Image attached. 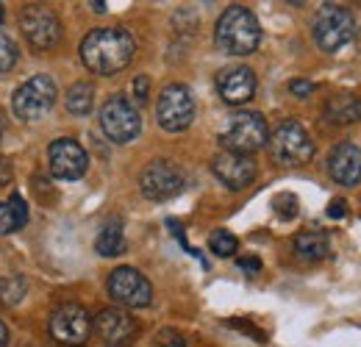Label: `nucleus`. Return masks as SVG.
<instances>
[{"instance_id": "a878e982", "label": "nucleus", "mask_w": 361, "mask_h": 347, "mask_svg": "<svg viewBox=\"0 0 361 347\" xmlns=\"http://www.w3.org/2000/svg\"><path fill=\"white\" fill-rule=\"evenodd\" d=\"M275 212H278V217L283 219H292L295 214H298V197L295 195H289V192H283V195H278L275 197Z\"/></svg>"}, {"instance_id": "5701e85b", "label": "nucleus", "mask_w": 361, "mask_h": 347, "mask_svg": "<svg viewBox=\"0 0 361 347\" xmlns=\"http://www.w3.org/2000/svg\"><path fill=\"white\" fill-rule=\"evenodd\" d=\"M28 292V281L23 275H6L0 281V300L6 305H17Z\"/></svg>"}, {"instance_id": "dca6fc26", "label": "nucleus", "mask_w": 361, "mask_h": 347, "mask_svg": "<svg viewBox=\"0 0 361 347\" xmlns=\"http://www.w3.org/2000/svg\"><path fill=\"white\" fill-rule=\"evenodd\" d=\"M217 92L231 106H242L256 95V75L250 67H226L217 75Z\"/></svg>"}, {"instance_id": "f3484780", "label": "nucleus", "mask_w": 361, "mask_h": 347, "mask_svg": "<svg viewBox=\"0 0 361 347\" xmlns=\"http://www.w3.org/2000/svg\"><path fill=\"white\" fill-rule=\"evenodd\" d=\"M328 173L342 186H356L361 181V150L353 142H339L328 156Z\"/></svg>"}, {"instance_id": "2eb2a0df", "label": "nucleus", "mask_w": 361, "mask_h": 347, "mask_svg": "<svg viewBox=\"0 0 361 347\" xmlns=\"http://www.w3.org/2000/svg\"><path fill=\"white\" fill-rule=\"evenodd\" d=\"M212 170L228 189H245L256 181V162L242 153H228V150L217 153L212 159Z\"/></svg>"}, {"instance_id": "c85d7f7f", "label": "nucleus", "mask_w": 361, "mask_h": 347, "mask_svg": "<svg viewBox=\"0 0 361 347\" xmlns=\"http://www.w3.org/2000/svg\"><path fill=\"white\" fill-rule=\"evenodd\" d=\"M289 89H292V95H298V97H309V95L314 92V84H312V81H292Z\"/></svg>"}, {"instance_id": "473e14b6", "label": "nucleus", "mask_w": 361, "mask_h": 347, "mask_svg": "<svg viewBox=\"0 0 361 347\" xmlns=\"http://www.w3.org/2000/svg\"><path fill=\"white\" fill-rule=\"evenodd\" d=\"M8 345V328L3 325V319H0V347Z\"/></svg>"}, {"instance_id": "aec40b11", "label": "nucleus", "mask_w": 361, "mask_h": 347, "mask_svg": "<svg viewBox=\"0 0 361 347\" xmlns=\"http://www.w3.org/2000/svg\"><path fill=\"white\" fill-rule=\"evenodd\" d=\"M295 253L303 261H322L331 253V242L319 231H303L295 236Z\"/></svg>"}, {"instance_id": "6e6552de", "label": "nucleus", "mask_w": 361, "mask_h": 347, "mask_svg": "<svg viewBox=\"0 0 361 347\" xmlns=\"http://www.w3.org/2000/svg\"><path fill=\"white\" fill-rule=\"evenodd\" d=\"M156 120L164 130H186L195 120V97L183 84H170L161 89L156 103Z\"/></svg>"}, {"instance_id": "4be33fe9", "label": "nucleus", "mask_w": 361, "mask_h": 347, "mask_svg": "<svg viewBox=\"0 0 361 347\" xmlns=\"http://www.w3.org/2000/svg\"><path fill=\"white\" fill-rule=\"evenodd\" d=\"M64 103H67V111H70V114L87 117L92 111V106H94V87H92L90 81L73 84L70 92H67V97H64Z\"/></svg>"}, {"instance_id": "7c9ffc66", "label": "nucleus", "mask_w": 361, "mask_h": 347, "mask_svg": "<svg viewBox=\"0 0 361 347\" xmlns=\"http://www.w3.org/2000/svg\"><path fill=\"white\" fill-rule=\"evenodd\" d=\"M11 178H14L11 164H8L6 159H0V189H3V186H8V183H11Z\"/></svg>"}, {"instance_id": "423d86ee", "label": "nucleus", "mask_w": 361, "mask_h": 347, "mask_svg": "<svg viewBox=\"0 0 361 347\" xmlns=\"http://www.w3.org/2000/svg\"><path fill=\"white\" fill-rule=\"evenodd\" d=\"M56 106V81L50 75H34L14 92L11 109L23 123H39Z\"/></svg>"}, {"instance_id": "f257e3e1", "label": "nucleus", "mask_w": 361, "mask_h": 347, "mask_svg": "<svg viewBox=\"0 0 361 347\" xmlns=\"http://www.w3.org/2000/svg\"><path fill=\"white\" fill-rule=\"evenodd\" d=\"M136 42L126 28H94L81 42V59L97 75H114L131 64Z\"/></svg>"}, {"instance_id": "39448f33", "label": "nucleus", "mask_w": 361, "mask_h": 347, "mask_svg": "<svg viewBox=\"0 0 361 347\" xmlns=\"http://www.w3.org/2000/svg\"><path fill=\"white\" fill-rule=\"evenodd\" d=\"M270 139L267 120L259 111H239L228 120V126L220 133V142L228 153H242L250 156L256 150H262Z\"/></svg>"}, {"instance_id": "a211bd4d", "label": "nucleus", "mask_w": 361, "mask_h": 347, "mask_svg": "<svg viewBox=\"0 0 361 347\" xmlns=\"http://www.w3.org/2000/svg\"><path fill=\"white\" fill-rule=\"evenodd\" d=\"M325 117L334 126H350L361 120V97L353 92H339L325 103Z\"/></svg>"}, {"instance_id": "bb28decb", "label": "nucleus", "mask_w": 361, "mask_h": 347, "mask_svg": "<svg viewBox=\"0 0 361 347\" xmlns=\"http://www.w3.org/2000/svg\"><path fill=\"white\" fill-rule=\"evenodd\" d=\"M153 345L156 347H186V339H183V334L176 331V328H161V331L156 334Z\"/></svg>"}, {"instance_id": "0eeeda50", "label": "nucleus", "mask_w": 361, "mask_h": 347, "mask_svg": "<svg viewBox=\"0 0 361 347\" xmlns=\"http://www.w3.org/2000/svg\"><path fill=\"white\" fill-rule=\"evenodd\" d=\"M100 128H103V133L111 142L128 145V142H134L136 136H139V130H142V117H139L136 106L128 97L111 95L103 103V109H100Z\"/></svg>"}, {"instance_id": "393cba45", "label": "nucleus", "mask_w": 361, "mask_h": 347, "mask_svg": "<svg viewBox=\"0 0 361 347\" xmlns=\"http://www.w3.org/2000/svg\"><path fill=\"white\" fill-rule=\"evenodd\" d=\"M17 56H20V50H17L14 39L0 31V73H11L17 64Z\"/></svg>"}, {"instance_id": "1a4fd4ad", "label": "nucleus", "mask_w": 361, "mask_h": 347, "mask_svg": "<svg viewBox=\"0 0 361 347\" xmlns=\"http://www.w3.org/2000/svg\"><path fill=\"white\" fill-rule=\"evenodd\" d=\"M90 334L92 319L84 305L64 303L50 314V336H53V342H59L64 347H78L90 339Z\"/></svg>"}, {"instance_id": "c756f323", "label": "nucleus", "mask_w": 361, "mask_h": 347, "mask_svg": "<svg viewBox=\"0 0 361 347\" xmlns=\"http://www.w3.org/2000/svg\"><path fill=\"white\" fill-rule=\"evenodd\" d=\"M345 209H348V203L336 197V200H331V206H328V217L342 219V217H345Z\"/></svg>"}, {"instance_id": "72a5a7b5", "label": "nucleus", "mask_w": 361, "mask_h": 347, "mask_svg": "<svg viewBox=\"0 0 361 347\" xmlns=\"http://www.w3.org/2000/svg\"><path fill=\"white\" fill-rule=\"evenodd\" d=\"M3 130H6V114L0 111V136H3Z\"/></svg>"}, {"instance_id": "ddd939ff", "label": "nucleus", "mask_w": 361, "mask_h": 347, "mask_svg": "<svg viewBox=\"0 0 361 347\" xmlns=\"http://www.w3.org/2000/svg\"><path fill=\"white\" fill-rule=\"evenodd\" d=\"M92 325L106 347H131L139 336L136 319L123 308H103Z\"/></svg>"}, {"instance_id": "6ab92c4d", "label": "nucleus", "mask_w": 361, "mask_h": 347, "mask_svg": "<svg viewBox=\"0 0 361 347\" xmlns=\"http://www.w3.org/2000/svg\"><path fill=\"white\" fill-rule=\"evenodd\" d=\"M94 250L106 259H114V256L126 253V233H123V222L117 217H111L100 228V233L94 239Z\"/></svg>"}, {"instance_id": "2f4dec72", "label": "nucleus", "mask_w": 361, "mask_h": 347, "mask_svg": "<svg viewBox=\"0 0 361 347\" xmlns=\"http://www.w3.org/2000/svg\"><path fill=\"white\" fill-rule=\"evenodd\" d=\"M239 269H245V272L256 275V272L262 269V261H259V259H239Z\"/></svg>"}, {"instance_id": "7ed1b4c3", "label": "nucleus", "mask_w": 361, "mask_h": 347, "mask_svg": "<svg viewBox=\"0 0 361 347\" xmlns=\"http://www.w3.org/2000/svg\"><path fill=\"white\" fill-rule=\"evenodd\" d=\"M356 17L350 8L325 3L314 17V42L325 53H339L356 39Z\"/></svg>"}, {"instance_id": "cd10ccee", "label": "nucleus", "mask_w": 361, "mask_h": 347, "mask_svg": "<svg viewBox=\"0 0 361 347\" xmlns=\"http://www.w3.org/2000/svg\"><path fill=\"white\" fill-rule=\"evenodd\" d=\"M147 92H150V81H147V75H136L134 97L139 100V103H145V100H147Z\"/></svg>"}, {"instance_id": "f704fd0d", "label": "nucleus", "mask_w": 361, "mask_h": 347, "mask_svg": "<svg viewBox=\"0 0 361 347\" xmlns=\"http://www.w3.org/2000/svg\"><path fill=\"white\" fill-rule=\"evenodd\" d=\"M0 20H3V6H0Z\"/></svg>"}, {"instance_id": "9b49d317", "label": "nucleus", "mask_w": 361, "mask_h": 347, "mask_svg": "<svg viewBox=\"0 0 361 347\" xmlns=\"http://www.w3.org/2000/svg\"><path fill=\"white\" fill-rule=\"evenodd\" d=\"M139 189L147 200H170L183 189V175L170 162H150L139 175Z\"/></svg>"}, {"instance_id": "c9c22d12", "label": "nucleus", "mask_w": 361, "mask_h": 347, "mask_svg": "<svg viewBox=\"0 0 361 347\" xmlns=\"http://www.w3.org/2000/svg\"><path fill=\"white\" fill-rule=\"evenodd\" d=\"M359 47H361V37H359Z\"/></svg>"}, {"instance_id": "20e7f679", "label": "nucleus", "mask_w": 361, "mask_h": 347, "mask_svg": "<svg viewBox=\"0 0 361 347\" xmlns=\"http://www.w3.org/2000/svg\"><path fill=\"white\" fill-rule=\"evenodd\" d=\"M267 145H270L272 162H278L283 167H300V164L312 162V156H314V142L298 120H283L272 130Z\"/></svg>"}, {"instance_id": "412c9836", "label": "nucleus", "mask_w": 361, "mask_h": 347, "mask_svg": "<svg viewBox=\"0 0 361 347\" xmlns=\"http://www.w3.org/2000/svg\"><path fill=\"white\" fill-rule=\"evenodd\" d=\"M28 222V209L23 203V197L11 195L8 200L0 203V236H8L14 231H20Z\"/></svg>"}, {"instance_id": "f8f14e48", "label": "nucleus", "mask_w": 361, "mask_h": 347, "mask_svg": "<svg viewBox=\"0 0 361 347\" xmlns=\"http://www.w3.org/2000/svg\"><path fill=\"white\" fill-rule=\"evenodd\" d=\"M20 28L28 44L37 50H50L61 37V23L45 6H25L20 14Z\"/></svg>"}, {"instance_id": "9d476101", "label": "nucleus", "mask_w": 361, "mask_h": 347, "mask_svg": "<svg viewBox=\"0 0 361 347\" xmlns=\"http://www.w3.org/2000/svg\"><path fill=\"white\" fill-rule=\"evenodd\" d=\"M109 295H111V300H117L120 305L145 308L153 300V286L134 267H117L109 275Z\"/></svg>"}, {"instance_id": "f03ea898", "label": "nucleus", "mask_w": 361, "mask_h": 347, "mask_svg": "<svg viewBox=\"0 0 361 347\" xmlns=\"http://www.w3.org/2000/svg\"><path fill=\"white\" fill-rule=\"evenodd\" d=\"M214 42L228 56H250L262 44V25L245 6H228L217 20Z\"/></svg>"}, {"instance_id": "4468645a", "label": "nucleus", "mask_w": 361, "mask_h": 347, "mask_svg": "<svg viewBox=\"0 0 361 347\" xmlns=\"http://www.w3.org/2000/svg\"><path fill=\"white\" fill-rule=\"evenodd\" d=\"M47 159H50V173L56 175V178H61V181H78L81 175L87 173V167H90L87 150L75 139H70V136L56 139L47 147Z\"/></svg>"}, {"instance_id": "b1692460", "label": "nucleus", "mask_w": 361, "mask_h": 347, "mask_svg": "<svg viewBox=\"0 0 361 347\" xmlns=\"http://www.w3.org/2000/svg\"><path fill=\"white\" fill-rule=\"evenodd\" d=\"M209 248H212V253H214V256H220V259H228V256H233V253H236L239 242H236V236H233L231 231L220 228V231H214V233H212V239H209Z\"/></svg>"}]
</instances>
